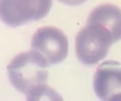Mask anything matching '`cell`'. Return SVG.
I'll list each match as a JSON object with an SVG mask.
<instances>
[{
  "instance_id": "7",
  "label": "cell",
  "mask_w": 121,
  "mask_h": 101,
  "mask_svg": "<svg viewBox=\"0 0 121 101\" xmlns=\"http://www.w3.org/2000/svg\"><path fill=\"white\" fill-rule=\"evenodd\" d=\"M27 100H62V97L59 94H56L54 89L44 83H40L38 86H35L26 94Z\"/></svg>"
},
{
  "instance_id": "1",
  "label": "cell",
  "mask_w": 121,
  "mask_h": 101,
  "mask_svg": "<svg viewBox=\"0 0 121 101\" xmlns=\"http://www.w3.org/2000/svg\"><path fill=\"white\" fill-rule=\"evenodd\" d=\"M48 66L44 55L36 50L17 54L7 66L9 82L16 90L27 94L32 88L47 82Z\"/></svg>"
},
{
  "instance_id": "2",
  "label": "cell",
  "mask_w": 121,
  "mask_h": 101,
  "mask_svg": "<svg viewBox=\"0 0 121 101\" xmlns=\"http://www.w3.org/2000/svg\"><path fill=\"white\" fill-rule=\"evenodd\" d=\"M113 38L105 27L98 23H87L77 34L75 54L83 65H95L108 55Z\"/></svg>"
},
{
  "instance_id": "5",
  "label": "cell",
  "mask_w": 121,
  "mask_h": 101,
  "mask_svg": "<svg viewBox=\"0 0 121 101\" xmlns=\"http://www.w3.org/2000/svg\"><path fill=\"white\" fill-rule=\"evenodd\" d=\"M93 88L99 100L121 98V66L113 61L104 62L95 71Z\"/></svg>"
},
{
  "instance_id": "8",
  "label": "cell",
  "mask_w": 121,
  "mask_h": 101,
  "mask_svg": "<svg viewBox=\"0 0 121 101\" xmlns=\"http://www.w3.org/2000/svg\"><path fill=\"white\" fill-rule=\"evenodd\" d=\"M59 3L62 4H66V5H71V7H75V5H79V4H83L85 1L87 0H58Z\"/></svg>"
},
{
  "instance_id": "6",
  "label": "cell",
  "mask_w": 121,
  "mask_h": 101,
  "mask_svg": "<svg viewBox=\"0 0 121 101\" xmlns=\"http://www.w3.org/2000/svg\"><path fill=\"white\" fill-rule=\"evenodd\" d=\"M87 23H98L110 32L113 42L121 39V8L114 4L95 7L87 18Z\"/></svg>"
},
{
  "instance_id": "3",
  "label": "cell",
  "mask_w": 121,
  "mask_h": 101,
  "mask_svg": "<svg viewBox=\"0 0 121 101\" xmlns=\"http://www.w3.org/2000/svg\"><path fill=\"white\" fill-rule=\"evenodd\" d=\"M52 0H0V20L9 27H20L47 16Z\"/></svg>"
},
{
  "instance_id": "4",
  "label": "cell",
  "mask_w": 121,
  "mask_h": 101,
  "mask_svg": "<svg viewBox=\"0 0 121 101\" xmlns=\"http://www.w3.org/2000/svg\"><path fill=\"white\" fill-rule=\"evenodd\" d=\"M31 48L43 54L50 65L65 61L69 53V40L65 32L51 26H43L31 38Z\"/></svg>"
}]
</instances>
